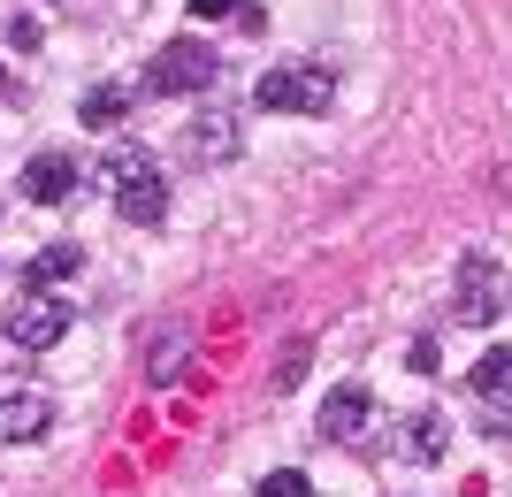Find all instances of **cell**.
<instances>
[{"label":"cell","mask_w":512,"mask_h":497,"mask_svg":"<svg viewBox=\"0 0 512 497\" xmlns=\"http://www.w3.org/2000/svg\"><path fill=\"white\" fill-rule=\"evenodd\" d=\"M337 100V77L321 62H283V69H260L253 85V108L260 115H321Z\"/></svg>","instance_id":"1"},{"label":"cell","mask_w":512,"mask_h":497,"mask_svg":"<svg viewBox=\"0 0 512 497\" xmlns=\"http://www.w3.org/2000/svg\"><path fill=\"white\" fill-rule=\"evenodd\" d=\"M214 46L207 39H169L161 54H153V69H146V92H207L214 85Z\"/></svg>","instance_id":"2"},{"label":"cell","mask_w":512,"mask_h":497,"mask_svg":"<svg viewBox=\"0 0 512 497\" xmlns=\"http://www.w3.org/2000/svg\"><path fill=\"white\" fill-rule=\"evenodd\" d=\"M0 329H8V345H16V352H54V345L69 337V306L39 291V299H23Z\"/></svg>","instance_id":"3"},{"label":"cell","mask_w":512,"mask_h":497,"mask_svg":"<svg viewBox=\"0 0 512 497\" xmlns=\"http://www.w3.org/2000/svg\"><path fill=\"white\" fill-rule=\"evenodd\" d=\"M497 306H505V283H497L490 260L474 253L467 268H459V299H451V314H459L467 329H490V322H497Z\"/></svg>","instance_id":"4"},{"label":"cell","mask_w":512,"mask_h":497,"mask_svg":"<svg viewBox=\"0 0 512 497\" xmlns=\"http://www.w3.org/2000/svg\"><path fill=\"white\" fill-rule=\"evenodd\" d=\"M237 146H245V123L222 108H207L192 130H184V161H199V169H222V161H237Z\"/></svg>","instance_id":"5"},{"label":"cell","mask_w":512,"mask_h":497,"mask_svg":"<svg viewBox=\"0 0 512 497\" xmlns=\"http://www.w3.org/2000/svg\"><path fill=\"white\" fill-rule=\"evenodd\" d=\"M46 429H54V398L46 390H23V383L0 390V436L8 444H39Z\"/></svg>","instance_id":"6"},{"label":"cell","mask_w":512,"mask_h":497,"mask_svg":"<svg viewBox=\"0 0 512 497\" xmlns=\"http://www.w3.org/2000/svg\"><path fill=\"white\" fill-rule=\"evenodd\" d=\"M367 421H375V390L367 383H337L321 398V436H329V444H352Z\"/></svg>","instance_id":"7"},{"label":"cell","mask_w":512,"mask_h":497,"mask_svg":"<svg viewBox=\"0 0 512 497\" xmlns=\"http://www.w3.org/2000/svg\"><path fill=\"white\" fill-rule=\"evenodd\" d=\"M69 192H77V153H31L23 199H31V207H62Z\"/></svg>","instance_id":"8"},{"label":"cell","mask_w":512,"mask_h":497,"mask_svg":"<svg viewBox=\"0 0 512 497\" xmlns=\"http://www.w3.org/2000/svg\"><path fill=\"white\" fill-rule=\"evenodd\" d=\"M444 452H451V421H444V413H406V421H398V459L436 467Z\"/></svg>","instance_id":"9"},{"label":"cell","mask_w":512,"mask_h":497,"mask_svg":"<svg viewBox=\"0 0 512 497\" xmlns=\"http://www.w3.org/2000/svg\"><path fill=\"white\" fill-rule=\"evenodd\" d=\"M77 268H85V245H46V253H31V268H23V299H39V291L69 283Z\"/></svg>","instance_id":"10"},{"label":"cell","mask_w":512,"mask_h":497,"mask_svg":"<svg viewBox=\"0 0 512 497\" xmlns=\"http://www.w3.org/2000/svg\"><path fill=\"white\" fill-rule=\"evenodd\" d=\"M115 215H123V222H146V230L169 215V184H161V169L138 176V184H123V192H115Z\"/></svg>","instance_id":"11"},{"label":"cell","mask_w":512,"mask_h":497,"mask_svg":"<svg viewBox=\"0 0 512 497\" xmlns=\"http://www.w3.org/2000/svg\"><path fill=\"white\" fill-rule=\"evenodd\" d=\"M130 108H138V92H130V85H92L85 100H77V123H85V130H115Z\"/></svg>","instance_id":"12"},{"label":"cell","mask_w":512,"mask_h":497,"mask_svg":"<svg viewBox=\"0 0 512 497\" xmlns=\"http://www.w3.org/2000/svg\"><path fill=\"white\" fill-rule=\"evenodd\" d=\"M184 368H192V337H161L153 360H146V383L153 390H176V383H184Z\"/></svg>","instance_id":"13"},{"label":"cell","mask_w":512,"mask_h":497,"mask_svg":"<svg viewBox=\"0 0 512 497\" xmlns=\"http://www.w3.org/2000/svg\"><path fill=\"white\" fill-rule=\"evenodd\" d=\"M138 176H153V153L146 146H107V161H100L107 192H123V184H138Z\"/></svg>","instance_id":"14"},{"label":"cell","mask_w":512,"mask_h":497,"mask_svg":"<svg viewBox=\"0 0 512 497\" xmlns=\"http://www.w3.org/2000/svg\"><path fill=\"white\" fill-rule=\"evenodd\" d=\"M474 390H482V398H512V345H490L482 352V360H474Z\"/></svg>","instance_id":"15"},{"label":"cell","mask_w":512,"mask_h":497,"mask_svg":"<svg viewBox=\"0 0 512 497\" xmlns=\"http://www.w3.org/2000/svg\"><path fill=\"white\" fill-rule=\"evenodd\" d=\"M260 497H314V482L299 467H276V475H260Z\"/></svg>","instance_id":"16"},{"label":"cell","mask_w":512,"mask_h":497,"mask_svg":"<svg viewBox=\"0 0 512 497\" xmlns=\"http://www.w3.org/2000/svg\"><path fill=\"white\" fill-rule=\"evenodd\" d=\"M299 383H306V345H291L283 368H276V390H299Z\"/></svg>","instance_id":"17"},{"label":"cell","mask_w":512,"mask_h":497,"mask_svg":"<svg viewBox=\"0 0 512 497\" xmlns=\"http://www.w3.org/2000/svg\"><path fill=\"white\" fill-rule=\"evenodd\" d=\"M230 23L245 31V39H260V31H268V8H230Z\"/></svg>","instance_id":"18"},{"label":"cell","mask_w":512,"mask_h":497,"mask_svg":"<svg viewBox=\"0 0 512 497\" xmlns=\"http://www.w3.org/2000/svg\"><path fill=\"white\" fill-rule=\"evenodd\" d=\"M184 8H192V23H222L237 8V0H184Z\"/></svg>","instance_id":"19"},{"label":"cell","mask_w":512,"mask_h":497,"mask_svg":"<svg viewBox=\"0 0 512 497\" xmlns=\"http://www.w3.org/2000/svg\"><path fill=\"white\" fill-rule=\"evenodd\" d=\"M413 375H436V337H413Z\"/></svg>","instance_id":"20"},{"label":"cell","mask_w":512,"mask_h":497,"mask_svg":"<svg viewBox=\"0 0 512 497\" xmlns=\"http://www.w3.org/2000/svg\"><path fill=\"white\" fill-rule=\"evenodd\" d=\"M497 184H505V192H512V161H505V169H497Z\"/></svg>","instance_id":"21"},{"label":"cell","mask_w":512,"mask_h":497,"mask_svg":"<svg viewBox=\"0 0 512 497\" xmlns=\"http://www.w3.org/2000/svg\"><path fill=\"white\" fill-rule=\"evenodd\" d=\"M0 92H8V69H0Z\"/></svg>","instance_id":"22"}]
</instances>
